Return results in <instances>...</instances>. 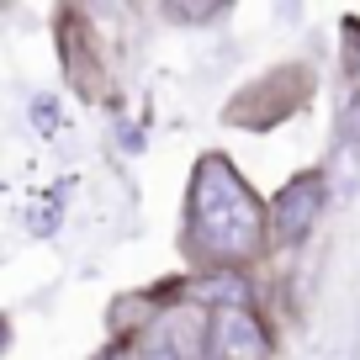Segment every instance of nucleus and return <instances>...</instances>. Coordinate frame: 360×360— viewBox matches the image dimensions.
Listing matches in <instances>:
<instances>
[{"label":"nucleus","instance_id":"6e6552de","mask_svg":"<svg viewBox=\"0 0 360 360\" xmlns=\"http://www.w3.org/2000/svg\"><path fill=\"white\" fill-rule=\"evenodd\" d=\"M165 16H175V22H212V16H223V6H191V11H186V6H169Z\"/></svg>","mask_w":360,"mask_h":360},{"label":"nucleus","instance_id":"9d476101","mask_svg":"<svg viewBox=\"0 0 360 360\" xmlns=\"http://www.w3.org/2000/svg\"><path fill=\"white\" fill-rule=\"evenodd\" d=\"M6 345H11V318L0 313V355H6Z\"/></svg>","mask_w":360,"mask_h":360},{"label":"nucleus","instance_id":"0eeeda50","mask_svg":"<svg viewBox=\"0 0 360 360\" xmlns=\"http://www.w3.org/2000/svg\"><path fill=\"white\" fill-rule=\"evenodd\" d=\"M339 64H345V79L355 85V96H360V22L355 16H345V27H339Z\"/></svg>","mask_w":360,"mask_h":360},{"label":"nucleus","instance_id":"423d86ee","mask_svg":"<svg viewBox=\"0 0 360 360\" xmlns=\"http://www.w3.org/2000/svg\"><path fill=\"white\" fill-rule=\"evenodd\" d=\"M58 53H64V75L69 85L85 96V101H106V64L96 58V43L85 32V16L79 11H58Z\"/></svg>","mask_w":360,"mask_h":360},{"label":"nucleus","instance_id":"39448f33","mask_svg":"<svg viewBox=\"0 0 360 360\" xmlns=\"http://www.w3.org/2000/svg\"><path fill=\"white\" fill-rule=\"evenodd\" d=\"M212 360H270V328L249 307V297L212 302Z\"/></svg>","mask_w":360,"mask_h":360},{"label":"nucleus","instance_id":"1a4fd4ad","mask_svg":"<svg viewBox=\"0 0 360 360\" xmlns=\"http://www.w3.org/2000/svg\"><path fill=\"white\" fill-rule=\"evenodd\" d=\"M101 360H143V349H138V339H112L101 349Z\"/></svg>","mask_w":360,"mask_h":360},{"label":"nucleus","instance_id":"20e7f679","mask_svg":"<svg viewBox=\"0 0 360 360\" xmlns=\"http://www.w3.org/2000/svg\"><path fill=\"white\" fill-rule=\"evenodd\" d=\"M323 207H328V175H323V169H302V175H292L281 191H276V202H270V244H276V249L307 244V233L318 228Z\"/></svg>","mask_w":360,"mask_h":360},{"label":"nucleus","instance_id":"f257e3e1","mask_svg":"<svg viewBox=\"0 0 360 360\" xmlns=\"http://www.w3.org/2000/svg\"><path fill=\"white\" fill-rule=\"evenodd\" d=\"M270 244V202L244 180L228 154H202L186 186L180 249L202 276H233L255 265Z\"/></svg>","mask_w":360,"mask_h":360},{"label":"nucleus","instance_id":"f03ea898","mask_svg":"<svg viewBox=\"0 0 360 360\" xmlns=\"http://www.w3.org/2000/svg\"><path fill=\"white\" fill-rule=\"evenodd\" d=\"M307 96H313V69L307 64H276L270 75L249 79L233 101L223 106V122L249 127V133H265V127L286 122Z\"/></svg>","mask_w":360,"mask_h":360},{"label":"nucleus","instance_id":"7ed1b4c3","mask_svg":"<svg viewBox=\"0 0 360 360\" xmlns=\"http://www.w3.org/2000/svg\"><path fill=\"white\" fill-rule=\"evenodd\" d=\"M143 360H212V307L169 292L159 318L138 334Z\"/></svg>","mask_w":360,"mask_h":360}]
</instances>
